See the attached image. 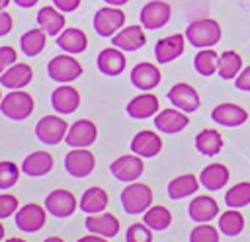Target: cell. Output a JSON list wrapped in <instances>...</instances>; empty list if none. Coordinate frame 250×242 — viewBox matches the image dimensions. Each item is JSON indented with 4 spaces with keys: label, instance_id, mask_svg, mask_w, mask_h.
I'll list each match as a JSON object with an SVG mask.
<instances>
[{
    "label": "cell",
    "instance_id": "d6986e66",
    "mask_svg": "<svg viewBox=\"0 0 250 242\" xmlns=\"http://www.w3.org/2000/svg\"><path fill=\"white\" fill-rule=\"evenodd\" d=\"M51 105L59 115H70L80 105V94L70 84H61L51 94Z\"/></svg>",
    "mask_w": 250,
    "mask_h": 242
},
{
    "label": "cell",
    "instance_id": "d6a6232c",
    "mask_svg": "<svg viewBox=\"0 0 250 242\" xmlns=\"http://www.w3.org/2000/svg\"><path fill=\"white\" fill-rule=\"evenodd\" d=\"M47 43V33L41 27H31L20 37V49L25 57H37Z\"/></svg>",
    "mask_w": 250,
    "mask_h": 242
},
{
    "label": "cell",
    "instance_id": "6da1fadb",
    "mask_svg": "<svg viewBox=\"0 0 250 242\" xmlns=\"http://www.w3.org/2000/svg\"><path fill=\"white\" fill-rule=\"evenodd\" d=\"M186 41L195 47V49H209L215 47L221 41V25L217 20L213 18H201V20H193L188 23L186 27Z\"/></svg>",
    "mask_w": 250,
    "mask_h": 242
},
{
    "label": "cell",
    "instance_id": "db71d44e",
    "mask_svg": "<svg viewBox=\"0 0 250 242\" xmlns=\"http://www.w3.org/2000/svg\"><path fill=\"white\" fill-rule=\"evenodd\" d=\"M4 242H25V240H23V238H16V236H14V238H8V240H4Z\"/></svg>",
    "mask_w": 250,
    "mask_h": 242
},
{
    "label": "cell",
    "instance_id": "ab89813d",
    "mask_svg": "<svg viewBox=\"0 0 250 242\" xmlns=\"http://www.w3.org/2000/svg\"><path fill=\"white\" fill-rule=\"evenodd\" d=\"M189 242H219V230L209 222H197L189 232Z\"/></svg>",
    "mask_w": 250,
    "mask_h": 242
},
{
    "label": "cell",
    "instance_id": "7bdbcfd3",
    "mask_svg": "<svg viewBox=\"0 0 250 242\" xmlns=\"http://www.w3.org/2000/svg\"><path fill=\"white\" fill-rule=\"evenodd\" d=\"M14 62H18V53H16V49L10 47V45L0 47V74H2L8 66H12Z\"/></svg>",
    "mask_w": 250,
    "mask_h": 242
},
{
    "label": "cell",
    "instance_id": "60d3db41",
    "mask_svg": "<svg viewBox=\"0 0 250 242\" xmlns=\"http://www.w3.org/2000/svg\"><path fill=\"white\" fill-rule=\"evenodd\" d=\"M125 242H152V228L145 222H133L125 230Z\"/></svg>",
    "mask_w": 250,
    "mask_h": 242
},
{
    "label": "cell",
    "instance_id": "816d5d0a",
    "mask_svg": "<svg viewBox=\"0 0 250 242\" xmlns=\"http://www.w3.org/2000/svg\"><path fill=\"white\" fill-rule=\"evenodd\" d=\"M8 4H10V0H0V10H6Z\"/></svg>",
    "mask_w": 250,
    "mask_h": 242
},
{
    "label": "cell",
    "instance_id": "4316f807",
    "mask_svg": "<svg viewBox=\"0 0 250 242\" xmlns=\"http://www.w3.org/2000/svg\"><path fill=\"white\" fill-rule=\"evenodd\" d=\"M57 45H59V49H62L68 55H80L88 47V37L78 27H64L57 35Z\"/></svg>",
    "mask_w": 250,
    "mask_h": 242
},
{
    "label": "cell",
    "instance_id": "4dcf8cb0",
    "mask_svg": "<svg viewBox=\"0 0 250 242\" xmlns=\"http://www.w3.org/2000/svg\"><path fill=\"white\" fill-rule=\"evenodd\" d=\"M201 182H199V176L195 178L193 174H182V176H176L174 180L168 182V197L170 199H184V197H189L193 195L197 189H199Z\"/></svg>",
    "mask_w": 250,
    "mask_h": 242
},
{
    "label": "cell",
    "instance_id": "b9f144b4",
    "mask_svg": "<svg viewBox=\"0 0 250 242\" xmlns=\"http://www.w3.org/2000/svg\"><path fill=\"white\" fill-rule=\"evenodd\" d=\"M20 209V201L12 193H0V221L16 215Z\"/></svg>",
    "mask_w": 250,
    "mask_h": 242
},
{
    "label": "cell",
    "instance_id": "cb8c5ba5",
    "mask_svg": "<svg viewBox=\"0 0 250 242\" xmlns=\"http://www.w3.org/2000/svg\"><path fill=\"white\" fill-rule=\"evenodd\" d=\"M33 80V70L25 62H14L0 74V86L8 90H23Z\"/></svg>",
    "mask_w": 250,
    "mask_h": 242
},
{
    "label": "cell",
    "instance_id": "30bf717a",
    "mask_svg": "<svg viewBox=\"0 0 250 242\" xmlns=\"http://www.w3.org/2000/svg\"><path fill=\"white\" fill-rule=\"evenodd\" d=\"M96 168V156L88 148H72L64 156V170L72 178H86Z\"/></svg>",
    "mask_w": 250,
    "mask_h": 242
},
{
    "label": "cell",
    "instance_id": "8d00e7d4",
    "mask_svg": "<svg viewBox=\"0 0 250 242\" xmlns=\"http://www.w3.org/2000/svg\"><path fill=\"white\" fill-rule=\"evenodd\" d=\"M244 228V217L238 209H229L219 215V230L225 236H238Z\"/></svg>",
    "mask_w": 250,
    "mask_h": 242
},
{
    "label": "cell",
    "instance_id": "44dd1931",
    "mask_svg": "<svg viewBox=\"0 0 250 242\" xmlns=\"http://www.w3.org/2000/svg\"><path fill=\"white\" fill-rule=\"evenodd\" d=\"M96 64H98V70L105 76H119L125 66H127V59H125V53L117 47H105L100 51L98 59H96Z\"/></svg>",
    "mask_w": 250,
    "mask_h": 242
},
{
    "label": "cell",
    "instance_id": "f907efd6",
    "mask_svg": "<svg viewBox=\"0 0 250 242\" xmlns=\"http://www.w3.org/2000/svg\"><path fill=\"white\" fill-rule=\"evenodd\" d=\"M43 242H64L62 238H59V236H49V238H45Z\"/></svg>",
    "mask_w": 250,
    "mask_h": 242
},
{
    "label": "cell",
    "instance_id": "5b68a950",
    "mask_svg": "<svg viewBox=\"0 0 250 242\" xmlns=\"http://www.w3.org/2000/svg\"><path fill=\"white\" fill-rule=\"evenodd\" d=\"M68 123L62 119V115H43L37 123H35V137L47 144V146H55L61 141H64L66 133H68Z\"/></svg>",
    "mask_w": 250,
    "mask_h": 242
},
{
    "label": "cell",
    "instance_id": "8992f818",
    "mask_svg": "<svg viewBox=\"0 0 250 242\" xmlns=\"http://www.w3.org/2000/svg\"><path fill=\"white\" fill-rule=\"evenodd\" d=\"M125 25V12L119 6H102L94 14V31L100 37H113Z\"/></svg>",
    "mask_w": 250,
    "mask_h": 242
},
{
    "label": "cell",
    "instance_id": "9a60e30c",
    "mask_svg": "<svg viewBox=\"0 0 250 242\" xmlns=\"http://www.w3.org/2000/svg\"><path fill=\"white\" fill-rule=\"evenodd\" d=\"M131 78V84L135 88H139L141 92H150L152 88H156L162 80V74H160V68L152 62H137L129 74Z\"/></svg>",
    "mask_w": 250,
    "mask_h": 242
},
{
    "label": "cell",
    "instance_id": "1f68e13d",
    "mask_svg": "<svg viewBox=\"0 0 250 242\" xmlns=\"http://www.w3.org/2000/svg\"><path fill=\"white\" fill-rule=\"evenodd\" d=\"M223 144H225L223 135L217 129H201L195 135V148L203 156H217L221 152Z\"/></svg>",
    "mask_w": 250,
    "mask_h": 242
},
{
    "label": "cell",
    "instance_id": "277c9868",
    "mask_svg": "<svg viewBox=\"0 0 250 242\" xmlns=\"http://www.w3.org/2000/svg\"><path fill=\"white\" fill-rule=\"evenodd\" d=\"M84 72L82 64L68 53L64 55H57L47 62V76L59 84H68L74 82L76 78H80Z\"/></svg>",
    "mask_w": 250,
    "mask_h": 242
},
{
    "label": "cell",
    "instance_id": "d4e9b609",
    "mask_svg": "<svg viewBox=\"0 0 250 242\" xmlns=\"http://www.w3.org/2000/svg\"><path fill=\"white\" fill-rule=\"evenodd\" d=\"M55 166L53 154L47 150H33L31 154H27L21 162V172L27 174L29 178H41L47 176Z\"/></svg>",
    "mask_w": 250,
    "mask_h": 242
},
{
    "label": "cell",
    "instance_id": "f546056e",
    "mask_svg": "<svg viewBox=\"0 0 250 242\" xmlns=\"http://www.w3.org/2000/svg\"><path fill=\"white\" fill-rule=\"evenodd\" d=\"M229 178H230L229 168H227L225 164H219V162L205 166V168L201 170V174H199L201 185H203L205 189H209V191H219V189H223V187L227 185Z\"/></svg>",
    "mask_w": 250,
    "mask_h": 242
},
{
    "label": "cell",
    "instance_id": "7402d4cb",
    "mask_svg": "<svg viewBox=\"0 0 250 242\" xmlns=\"http://www.w3.org/2000/svg\"><path fill=\"white\" fill-rule=\"evenodd\" d=\"M160 109V103H158V98L150 92H143L135 98L129 100L125 111L129 117L133 119H148V117H154Z\"/></svg>",
    "mask_w": 250,
    "mask_h": 242
},
{
    "label": "cell",
    "instance_id": "8fae6325",
    "mask_svg": "<svg viewBox=\"0 0 250 242\" xmlns=\"http://www.w3.org/2000/svg\"><path fill=\"white\" fill-rule=\"evenodd\" d=\"M172 8L164 0H150L141 8L139 20L145 29H160L170 21Z\"/></svg>",
    "mask_w": 250,
    "mask_h": 242
},
{
    "label": "cell",
    "instance_id": "ee69618b",
    "mask_svg": "<svg viewBox=\"0 0 250 242\" xmlns=\"http://www.w3.org/2000/svg\"><path fill=\"white\" fill-rule=\"evenodd\" d=\"M234 88L240 92H250V64L238 72V76L234 78Z\"/></svg>",
    "mask_w": 250,
    "mask_h": 242
},
{
    "label": "cell",
    "instance_id": "f5cc1de1",
    "mask_svg": "<svg viewBox=\"0 0 250 242\" xmlns=\"http://www.w3.org/2000/svg\"><path fill=\"white\" fill-rule=\"evenodd\" d=\"M4 234H6V228H4V224L0 222V242L4 240Z\"/></svg>",
    "mask_w": 250,
    "mask_h": 242
},
{
    "label": "cell",
    "instance_id": "7dc6e473",
    "mask_svg": "<svg viewBox=\"0 0 250 242\" xmlns=\"http://www.w3.org/2000/svg\"><path fill=\"white\" fill-rule=\"evenodd\" d=\"M76 242H109L105 236H100V234H86V236H80Z\"/></svg>",
    "mask_w": 250,
    "mask_h": 242
},
{
    "label": "cell",
    "instance_id": "74e56055",
    "mask_svg": "<svg viewBox=\"0 0 250 242\" xmlns=\"http://www.w3.org/2000/svg\"><path fill=\"white\" fill-rule=\"evenodd\" d=\"M225 203L229 209H240L250 205V182H238L225 193Z\"/></svg>",
    "mask_w": 250,
    "mask_h": 242
},
{
    "label": "cell",
    "instance_id": "bcb514c9",
    "mask_svg": "<svg viewBox=\"0 0 250 242\" xmlns=\"http://www.w3.org/2000/svg\"><path fill=\"white\" fill-rule=\"evenodd\" d=\"M12 27H14V20H12V16H10L6 10H0V37L8 35V33L12 31Z\"/></svg>",
    "mask_w": 250,
    "mask_h": 242
},
{
    "label": "cell",
    "instance_id": "3957f363",
    "mask_svg": "<svg viewBox=\"0 0 250 242\" xmlns=\"http://www.w3.org/2000/svg\"><path fill=\"white\" fill-rule=\"evenodd\" d=\"M35 109V101L31 94L25 90H10L0 101V113L12 121H23L27 119Z\"/></svg>",
    "mask_w": 250,
    "mask_h": 242
},
{
    "label": "cell",
    "instance_id": "ffe728a7",
    "mask_svg": "<svg viewBox=\"0 0 250 242\" xmlns=\"http://www.w3.org/2000/svg\"><path fill=\"white\" fill-rule=\"evenodd\" d=\"M129 146H131V152L139 154L141 158H154L162 150V139L156 131L143 129L137 135H133Z\"/></svg>",
    "mask_w": 250,
    "mask_h": 242
},
{
    "label": "cell",
    "instance_id": "83f0119b",
    "mask_svg": "<svg viewBox=\"0 0 250 242\" xmlns=\"http://www.w3.org/2000/svg\"><path fill=\"white\" fill-rule=\"evenodd\" d=\"M107 203H109L107 191L100 185H92L82 193V197L78 201V207H80L82 213L98 215V213H104L107 209Z\"/></svg>",
    "mask_w": 250,
    "mask_h": 242
},
{
    "label": "cell",
    "instance_id": "f1b7e54d",
    "mask_svg": "<svg viewBox=\"0 0 250 242\" xmlns=\"http://www.w3.org/2000/svg\"><path fill=\"white\" fill-rule=\"evenodd\" d=\"M35 20H37V25L47 35H55V37L64 29V23H66L64 14L59 8H55V6H43V8H39Z\"/></svg>",
    "mask_w": 250,
    "mask_h": 242
},
{
    "label": "cell",
    "instance_id": "c3c4849f",
    "mask_svg": "<svg viewBox=\"0 0 250 242\" xmlns=\"http://www.w3.org/2000/svg\"><path fill=\"white\" fill-rule=\"evenodd\" d=\"M14 2H16L20 8H33L39 0H14Z\"/></svg>",
    "mask_w": 250,
    "mask_h": 242
},
{
    "label": "cell",
    "instance_id": "603a6c76",
    "mask_svg": "<svg viewBox=\"0 0 250 242\" xmlns=\"http://www.w3.org/2000/svg\"><path fill=\"white\" fill-rule=\"evenodd\" d=\"M84 226L88 232L92 234H100V236H105V238H113L121 224H119V219L113 215V213H98V215H88L86 221H84Z\"/></svg>",
    "mask_w": 250,
    "mask_h": 242
},
{
    "label": "cell",
    "instance_id": "484cf974",
    "mask_svg": "<svg viewBox=\"0 0 250 242\" xmlns=\"http://www.w3.org/2000/svg\"><path fill=\"white\" fill-rule=\"evenodd\" d=\"M188 215L193 222H211L219 215V203L209 195H197L189 201Z\"/></svg>",
    "mask_w": 250,
    "mask_h": 242
},
{
    "label": "cell",
    "instance_id": "f6af8a7d",
    "mask_svg": "<svg viewBox=\"0 0 250 242\" xmlns=\"http://www.w3.org/2000/svg\"><path fill=\"white\" fill-rule=\"evenodd\" d=\"M55 8H59L62 14H68V12H74L82 0H51Z\"/></svg>",
    "mask_w": 250,
    "mask_h": 242
},
{
    "label": "cell",
    "instance_id": "836d02e7",
    "mask_svg": "<svg viewBox=\"0 0 250 242\" xmlns=\"http://www.w3.org/2000/svg\"><path fill=\"white\" fill-rule=\"evenodd\" d=\"M242 70V57L236 51H223L219 55V68L217 74L223 80H234Z\"/></svg>",
    "mask_w": 250,
    "mask_h": 242
},
{
    "label": "cell",
    "instance_id": "d590c367",
    "mask_svg": "<svg viewBox=\"0 0 250 242\" xmlns=\"http://www.w3.org/2000/svg\"><path fill=\"white\" fill-rule=\"evenodd\" d=\"M193 68L197 74L201 76H213L219 68V55L217 51H213V47L209 49H199L193 57Z\"/></svg>",
    "mask_w": 250,
    "mask_h": 242
},
{
    "label": "cell",
    "instance_id": "7a4b0ae2",
    "mask_svg": "<svg viewBox=\"0 0 250 242\" xmlns=\"http://www.w3.org/2000/svg\"><path fill=\"white\" fill-rule=\"evenodd\" d=\"M119 199L127 215H141L152 205V189L143 182H131L123 187Z\"/></svg>",
    "mask_w": 250,
    "mask_h": 242
},
{
    "label": "cell",
    "instance_id": "52a82bcc",
    "mask_svg": "<svg viewBox=\"0 0 250 242\" xmlns=\"http://www.w3.org/2000/svg\"><path fill=\"white\" fill-rule=\"evenodd\" d=\"M109 172L117 182H137L145 172V162L139 154H123L117 156L109 164Z\"/></svg>",
    "mask_w": 250,
    "mask_h": 242
},
{
    "label": "cell",
    "instance_id": "4fadbf2b",
    "mask_svg": "<svg viewBox=\"0 0 250 242\" xmlns=\"http://www.w3.org/2000/svg\"><path fill=\"white\" fill-rule=\"evenodd\" d=\"M166 98H168V101H170L174 107H178V109H182V111H186V113L197 111V109H199V103H201L197 90H195L193 86L186 84V82L174 84V86L168 90Z\"/></svg>",
    "mask_w": 250,
    "mask_h": 242
},
{
    "label": "cell",
    "instance_id": "11a10c76",
    "mask_svg": "<svg viewBox=\"0 0 250 242\" xmlns=\"http://www.w3.org/2000/svg\"><path fill=\"white\" fill-rule=\"evenodd\" d=\"M2 98H4V96H2V92H0V101H2Z\"/></svg>",
    "mask_w": 250,
    "mask_h": 242
},
{
    "label": "cell",
    "instance_id": "7c38bea8",
    "mask_svg": "<svg viewBox=\"0 0 250 242\" xmlns=\"http://www.w3.org/2000/svg\"><path fill=\"white\" fill-rule=\"evenodd\" d=\"M98 139V127L90 119H78L68 127V133L64 137V142L70 148H88Z\"/></svg>",
    "mask_w": 250,
    "mask_h": 242
},
{
    "label": "cell",
    "instance_id": "ba28073f",
    "mask_svg": "<svg viewBox=\"0 0 250 242\" xmlns=\"http://www.w3.org/2000/svg\"><path fill=\"white\" fill-rule=\"evenodd\" d=\"M43 205H45L49 215H53L57 219H68L76 211L78 199H76V195L72 191L59 187V189H53V191L47 193Z\"/></svg>",
    "mask_w": 250,
    "mask_h": 242
},
{
    "label": "cell",
    "instance_id": "f35d334b",
    "mask_svg": "<svg viewBox=\"0 0 250 242\" xmlns=\"http://www.w3.org/2000/svg\"><path fill=\"white\" fill-rule=\"evenodd\" d=\"M21 166H18L12 160H2L0 162V189H10L18 183L20 180Z\"/></svg>",
    "mask_w": 250,
    "mask_h": 242
},
{
    "label": "cell",
    "instance_id": "681fc988",
    "mask_svg": "<svg viewBox=\"0 0 250 242\" xmlns=\"http://www.w3.org/2000/svg\"><path fill=\"white\" fill-rule=\"evenodd\" d=\"M104 2H105L107 6H119V8H121V6H123V4H127L129 0H104Z\"/></svg>",
    "mask_w": 250,
    "mask_h": 242
},
{
    "label": "cell",
    "instance_id": "9c48e42d",
    "mask_svg": "<svg viewBox=\"0 0 250 242\" xmlns=\"http://www.w3.org/2000/svg\"><path fill=\"white\" fill-rule=\"evenodd\" d=\"M45 221H47V209L45 205L39 203L21 205L14 217L16 228H20L21 232H39L45 226Z\"/></svg>",
    "mask_w": 250,
    "mask_h": 242
},
{
    "label": "cell",
    "instance_id": "5bb4252c",
    "mask_svg": "<svg viewBox=\"0 0 250 242\" xmlns=\"http://www.w3.org/2000/svg\"><path fill=\"white\" fill-rule=\"evenodd\" d=\"M189 125V117L186 111L178 109V107H166L162 111H158L154 115V127L160 133L166 135H176L180 131H184Z\"/></svg>",
    "mask_w": 250,
    "mask_h": 242
},
{
    "label": "cell",
    "instance_id": "ac0fdd59",
    "mask_svg": "<svg viewBox=\"0 0 250 242\" xmlns=\"http://www.w3.org/2000/svg\"><path fill=\"white\" fill-rule=\"evenodd\" d=\"M186 49V35L184 33H174L168 37H162L154 45V57L158 64H166L176 60Z\"/></svg>",
    "mask_w": 250,
    "mask_h": 242
},
{
    "label": "cell",
    "instance_id": "e0dca14e",
    "mask_svg": "<svg viewBox=\"0 0 250 242\" xmlns=\"http://www.w3.org/2000/svg\"><path fill=\"white\" fill-rule=\"evenodd\" d=\"M145 43H146V35H145V27L143 25H123L111 37V45L121 49L123 53L137 51V49L145 47Z\"/></svg>",
    "mask_w": 250,
    "mask_h": 242
},
{
    "label": "cell",
    "instance_id": "e575fe53",
    "mask_svg": "<svg viewBox=\"0 0 250 242\" xmlns=\"http://www.w3.org/2000/svg\"><path fill=\"white\" fill-rule=\"evenodd\" d=\"M143 222L152 230H166L172 224V213L164 205H150L143 213Z\"/></svg>",
    "mask_w": 250,
    "mask_h": 242
},
{
    "label": "cell",
    "instance_id": "2e32d148",
    "mask_svg": "<svg viewBox=\"0 0 250 242\" xmlns=\"http://www.w3.org/2000/svg\"><path fill=\"white\" fill-rule=\"evenodd\" d=\"M211 119L223 127H238L248 121V111L238 103L223 101L211 109Z\"/></svg>",
    "mask_w": 250,
    "mask_h": 242
}]
</instances>
